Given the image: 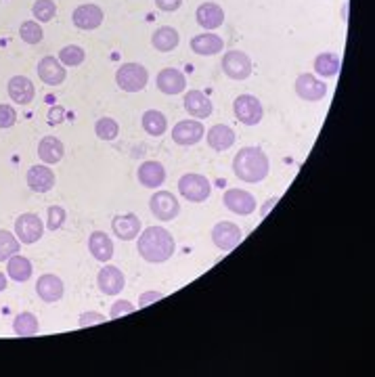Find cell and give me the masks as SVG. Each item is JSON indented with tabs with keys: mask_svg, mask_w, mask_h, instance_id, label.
I'll return each mask as SVG.
<instances>
[{
	"mask_svg": "<svg viewBox=\"0 0 375 377\" xmlns=\"http://www.w3.org/2000/svg\"><path fill=\"white\" fill-rule=\"evenodd\" d=\"M63 281L57 277V275H42L38 281H36V294L40 296V300L52 304V302H59L63 298Z\"/></svg>",
	"mask_w": 375,
	"mask_h": 377,
	"instance_id": "obj_19",
	"label": "cell"
},
{
	"mask_svg": "<svg viewBox=\"0 0 375 377\" xmlns=\"http://www.w3.org/2000/svg\"><path fill=\"white\" fill-rule=\"evenodd\" d=\"M97 285L105 296H118L126 287V277L118 266L107 264L105 269L99 271L97 275Z\"/></svg>",
	"mask_w": 375,
	"mask_h": 377,
	"instance_id": "obj_13",
	"label": "cell"
},
{
	"mask_svg": "<svg viewBox=\"0 0 375 377\" xmlns=\"http://www.w3.org/2000/svg\"><path fill=\"white\" fill-rule=\"evenodd\" d=\"M103 321H107L101 313H82L80 315V321H78V327H90V325H101Z\"/></svg>",
	"mask_w": 375,
	"mask_h": 377,
	"instance_id": "obj_41",
	"label": "cell"
},
{
	"mask_svg": "<svg viewBox=\"0 0 375 377\" xmlns=\"http://www.w3.org/2000/svg\"><path fill=\"white\" fill-rule=\"evenodd\" d=\"M178 31L174 29V27H168V25H164V27H157L155 29V34H153V38H151V44L157 48V50H162V52H170V50H174L176 46H178Z\"/></svg>",
	"mask_w": 375,
	"mask_h": 377,
	"instance_id": "obj_29",
	"label": "cell"
},
{
	"mask_svg": "<svg viewBox=\"0 0 375 377\" xmlns=\"http://www.w3.org/2000/svg\"><path fill=\"white\" fill-rule=\"evenodd\" d=\"M15 254H19V239L8 231H0V262H6Z\"/></svg>",
	"mask_w": 375,
	"mask_h": 377,
	"instance_id": "obj_35",
	"label": "cell"
},
{
	"mask_svg": "<svg viewBox=\"0 0 375 377\" xmlns=\"http://www.w3.org/2000/svg\"><path fill=\"white\" fill-rule=\"evenodd\" d=\"M38 329H40V323H38L36 315H31V313H19L13 321V332L21 338L36 336Z\"/></svg>",
	"mask_w": 375,
	"mask_h": 377,
	"instance_id": "obj_32",
	"label": "cell"
},
{
	"mask_svg": "<svg viewBox=\"0 0 375 377\" xmlns=\"http://www.w3.org/2000/svg\"><path fill=\"white\" fill-rule=\"evenodd\" d=\"M277 201H279V197H271V199H269V201H267V204H264V206L260 208V216L264 218V216H267V214H269V212L273 210V206H275Z\"/></svg>",
	"mask_w": 375,
	"mask_h": 377,
	"instance_id": "obj_45",
	"label": "cell"
},
{
	"mask_svg": "<svg viewBox=\"0 0 375 377\" xmlns=\"http://www.w3.org/2000/svg\"><path fill=\"white\" fill-rule=\"evenodd\" d=\"M233 172L243 183H262L271 172L269 155L260 147H243L233 159Z\"/></svg>",
	"mask_w": 375,
	"mask_h": 377,
	"instance_id": "obj_2",
	"label": "cell"
},
{
	"mask_svg": "<svg viewBox=\"0 0 375 377\" xmlns=\"http://www.w3.org/2000/svg\"><path fill=\"white\" fill-rule=\"evenodd\" d=\"M19 36H21V40L27 42V44H38V42H42L44 31H42V27H40L34 19H29V21H23V23H21Z\"/></svg>",
	"mask_w": 375,
	"mask_h": 377,
	"instance_id": "obj_36",
	"label": "cell"
},
{
	"mask_svg": "<svg viewBox=\"0 0 375 377\" xmlns=\"http://www.w3.org/2000/svg\"><path fill=\"white\" fill-rule=\"evenodd\" d=\"M233 111H235V118L246 124V126H256L262 122V115H264V109H262V103L252 97V94H239L233 103Z\"/></svg>",
	"mask_w": 375,
	"mask_h": 377,
	"instance_id": "obj_5",
	"label": "cell"
},
{
	"mask_svg": "<svg viewBox=\"0 0 375 377\" xmlns=\"http://www.w3.org/2000/svg\"><path fill=\"white\" fill-rule=\"evenodd\" d=\"M197 23L206 29H216L225 23V10L216 2H204L195 10Z\"/></svg>",
	"mask_w": 375,
	"mask_h": 377,
	"instance_id": "obj_22",
	"label": "cell"
},
{
	"mask_svg": "<svg viewBox=\"0 0 375 377\" xmlns=\"http://www.w3.org/2000/svg\"><path fill=\"white\" fill-rule=\"evenodd\" d=\"M15 122H17V111H15V107L2 103V105H0V128H13Z\"/></svg>",
	"mask_w": 375,
	"mask_h": 377,
	"instance_id": "obj_39",
	"label": "cell"
},
{
	"mask_svg": "<svg viewBox=\"0 0 375 377\" xmlns=\"http://www.w3.org/2000/svg\"><path fill=\"white\" fill-rule=\"evenodd\" d=\"M31 13H34L36 21L46 23V21H50L57 15V4H55V0H36Z\"/></svg>",
	"mask_w": 375,
	"mask_h": 377,
	"instance_id": "obj_37",
	"label": "cell"
},
{
	"mask_svg": "<svg viewBox=\"0 0 375 377\" xmlns=\"http://www.w3.org/2000/svg\"><path fill=\"white\" fill-rule=\"evenodd\" d=\"M63 155H65V147H63V143L57 138V136H44L42 141H40V145H38V157L44 162V164H57V162H61L63 159Z\"/></svg>",
	"mask_w": 375,
	"mask_h": 377,
	"instance_id": "obj_27",
	"label": "cell"
},
{
	"mask_svg": "<svg viewBox=\"0 0 375 377\" xmlns=\"http://www.w3.org/2000/svg\"><path fill=\"white\" fill-rule=\"evenodd\" d=\"M27 185L36 193H48L55 187V172L48 166H31L27 170Z\"/></svg>",
	"mask_w": 375,
	"mask_h": 377,
	"instance_id": "obj_21",
	"label": "cell"
},
{
	"mask_svg": "<svg viewBox=\"0 0 375 377\" xmlns=\"http://www.w3.org/2000/svg\"><path fill=\"white\" fill-rule=\"evenodd\" d=\"M42 233H44V225H42V220H40L36 214H31V212L21 214V216L17 218V222H15V235H17V239H19L21 243L31 246V243L40 241Z\"/></svg>",
	"mask_w": 375,
	"mask_h": 377,
	"instance_id": "obj_10",
	"label": "cell"
},
{
	"mask_svg": "<svg viewBox=\"0 0 375 377\" xmlns=\"http://www.w3.org/2000/svg\"><path fill=\"white\" fill-rule=\"evenodd\" d=\"M38 78L48 86H59L65 80V67L55 57H42L38 63Z\"/></svg>",
	"mask_w": 375,
	"mask_h": 377,
	"instance_id": "obj_16",
	"label": "cell"
},
{
	"mask_svg": "<svg viewBox=\"0 0 375 377\" xmlns=\"http://www.w3.org/2000/svg\"><path fill=\"white\" fill-rule=\"evenodd\" d=\"M115 82L124 92H141L149 82V73L141 63H124L115 71Z\"/></svg>",
	"mask_w": 375,
	"mask_h": 377,
	"instance_id": "obj_3",
	"label": "cell"
},
{
	"mask_svg": "<svg viewBox=\"0 0 375 377\" xmlns=\"http://www.w3.org/2000/svg\"><path fill=\"white\" fill-rule=\"evenodd\" d=\"M178 191L181 195L187 199V201H193V204H201L210 197V191H212V185L206 176L201 174H185L181 180H178Z\"/></svg>",
	"mask_w": 375,
	"mask_h": 377,
	"instance_id": "obj_4",
	"label": "cell"
},
{
	"mask_svg": "<svg viewBox=\"0 0 375 377\" xmlns=\"http://www.w3.org/2000/svg\"><path fill=\"white\" fill-rule=\"evenodd\" d=\"M181 4H183V0H155V6H157L160 10H166V13L178 10Z\"/></svg>",
	"mask_w": 375,
	"mask_h": 377,
	"instance_id": "obj_43",
	"label": "cell"
},
{
	"mask_svg": "<svg viewBox=\"0 0 375 377\" xmlns=\"http://www.w3.org/2000/svg\"><path fill=\"white\" fill-rule=\"evenodd\" d=\"M136 176H139V183H141L143 187H147V189H157V187H162L164 180H166V168H164L160 162H145V164H141Z\"/></svg>",
	"mask_w": 375,
	"mask_h": 377,
	"instance_id": "obj_23",
	"label": "cell"
},
{
	"mask_svg": "<svg viewBox=\"0 0 375 377\" xmlns=\"http://www.w3.org/2000/svg\"><path fill=\"white\" fill-rule=\"evenodd\" d=\"M4 290H6V275L0 273V292H4Z\"/></svg>",
	"mask_w": 375,
	"mask_h": 377,
	"instance_id": "obj_46",
	"label": "cell"
},
{
	"mask_svg": "<svg viewBox=\"0 0 375 377\" xmlns=\"http://www.w3.org/2000/svg\"><path fill=\"white\" fill-rule=\"evenodd\" d=\"M206 138H208V145L214 151H227V149H231L235 145L237 136H235L233 128H229L227 124H216L206 132Z\"/></svg>",
	"mask_w": 375,
	"mask_h": 377,
	"instance_id": "obj_24",
	"label": "cell"
},
{
	"mask_svg": "<svg viewBox=\"0 0 375 377\" xmlns=\"http://www.w3.org/2000/svg\"><path fill=\"white\" fill-rule=\"evenodd\" d=\"M296 94L302 99V101H311V103H317V101H323L325 94H327V84L323 80H319L315 73H302L298 76L296 80Z\"/></svg>",
	"mask_w": 375,
	"mask_h": 377,
	"instance_id": "obj_9",
	"label": "cell"
},
{
	"mask_svg": "<svg viewBox=\"0 0 375 377\" xmlns=\"http://www.w3.org/2000/svg\"><path fill=\"white\" fill-rule=\"evenodd\" d=\"M94 134L101 138V141H113L118 138L120 134V126L113 118H101L97 124H94Z\"/></svg>",
	"mask_w": 375,
	"mask_h": 377,
	"instance_id": "obj_34",
	"label": "cell"
},
{
	"mask_svg": "<svg viewBox=\"0 0 375 377\" xmlns=\"http://www.w3.org/2000/svg\"><path fill=\"white\" fill-rule=\"evenodd\" d=\"M183 105H185V109H187L193 118H197V120L210 118V115H212V109H214V107H212V101H210L201 90H187Z\"/></svg>",
	"mask_w": 375,
	"mask_h": 377,
	"instance_id": "obj_18",
	"label": "cell"
},
{
	"mask_svg": "<svg viewBox=\"0 0 375 377\" xmlns=\"http://www.w3.org/2000/svg\"><path fill=\"white\" fill-rule=\"evenodd\" d=\"M65 218H67L65 208H61V206H50V208H48V220H46L48 231L61 229V227L65 225Z\"/></svg>",
	"mask_w": 375,
	"mask_h": 377,
	"instance_id": "obj_38",
	"label": "cell"
},
{
	"mask_svg": "<svg viewBox=\"0 0 375 377\" xmlns=\"http://www.w3.org/2000/svg\"><path fill=\"white\" fill-rule=\"evenodd\" d=\"M8 97L10 101H15L17 105H27L34 101L36 97V88L34 82L25 76H13L8 80Z\"/></svg>",
	"mask_w": 375,
	"mask_h": 377,
	"instance_id": "obj_17",
	"label": "cell"
},
{
	"mask_svg": "<svg viewBox=\"0 0 375 377\" xmlns=\"http://www.w3.org/2000/svg\"><path fill=\"white\" fill-rule=\"evenodd\" d=\"M220 67H222V71L231 80H246V78L252 76V69H254L252 59L243 50H229V52H225Z\"/></svg>",
	"mask_w": 375,
	"mask_h": 377,
	"instance_id": "obj_6",
	"label": "cell"
},
{
	"mask_svg": "<svg viewBox=\"0 0 375 377\" xmlns=\"http://www.w3.org/2000/svg\"><path fill=\"white\" fill-rule=\"evenodd\" d=\"M84 59H86V50L78 44H69V46H63L59 50V61L65 67H76V65L84 63Z\"/></svg>",
	"mask_w": 375,
	"mask_h": 377,
	"instance_id": "obj_33",
	"label": "cell"
},
{
	"mask_svg": "<svg viewBox=\"0 0 375 377\" xmlns=\"http://www.w3.org/2000/svg\"><path fill=\"white\" fill-rule=\"evenodd\" d=\"M105 15L101 10V6L97 4H80L73 13H71V21L78 29H97L103 23Z\"/></svg>",
	"mask_w": 375,
	"mask_h": 377,
	"instance_id": "obj_14",
	"label": "cell"
},
{
	"mask_svg": "<svg viewBox=\"0 0 375 377\" xmlns=\"http://www.w3.org/2000/svg\"><path fill=\"white\" fill-rule=\"evenodd\" d=\"M162 298H164L162 292H145V294H141V298H139V308H145V306H149V304H153V302H157V300H162Z\"/></svg>",
	"mask_w": 375,
	"mask_h": 377,
	"instance_id": "obj_42",
	"label": "cell"
},
{
	"mask_svg": "<svg viewBox=\"0 0 375 377\" xmlns=\"http://www.w3.org/2000/svg\"><path fill=\"white\" fill-rule=\"evenodd\" d=\"M88 250L92 254L94 260L99 262H109L113 258V241L109 235H105L103 231H97L90 235L88 239Z\"/></svg>",
	"mask_w": 375,
	"mask_h": 377,
	"instance_id": "obj_25",
	"label": "cell"
},
{
	"mask_svg": "<svg viewBox=\"0 0 375 377\" xmlns=\"http://www.w3.org/2000/svg\"><path fill=\"white\" fill-rule=\"evenodd\" d=\"M206 134V128L201 124V120H183L172 128V138L176 145L183 147H191L197 145Z\"/></svg>",
	"mask_w": 375,
	"mask_h": 377,
	"instance_id": "obj_11",
	"label": "cell"
},
{
	"mask_svg": "<svg viewBox=\"0 0 375 377\" xmlns=\"http://www.w3.org/2000/svg\"><path fill=\"white\" fill-rule=\"evenodd\" d=\"M227 210H231L233 214L239 216H250L256 210V197L243 189H229L222 197Z\"/></svg>",
	"mask_w": 375,
	"mask_h": 377,
	"instance_id": "obj_12",
	"label": "cell"
},
{
	"mask_svg": "<svg viewBox=\"0 0 375 377\" xmlns=\"http://www.w3.org/2000/svg\"><path fill=\"white\" fill-rule=\"evenodd\" d=\"M65 120V109L63 107H52L50 111H48V124L50 126H57V124H61Z\"/></svg>",
	"mask_w": 375,
	"mask_h": 377,
	"instance_id": "obj_44",
	"label": "cell"
},
{
	"mask_svg": "<svg viewBox=\"0 0 375 377\" xmlns=\"http://www.w3.org/2000/svg\"><path fill=\"white\" fill-rule=\"evenodd\" d=\"M130 313H134V304L128 300H118L109 311V319H122L124 315H130Z\"/></svg>",
	"mask_w": 375,
	"mask_h": 377,
	"instance_id": "obj_40",
	"label": "cell"
},
{
	"mask_svg": "<svg viewBox=\"0 0 375 377\" xmlns=\"http://www.w3.org/2000/svg\"><path fill=\"white\" fill-rule=\"evenodd\" d=\"M315 71L323 78L338 76L340 71V57L336 52H321L315 59Z\"/></svg>",
	"mask_w": 375,
	"mask_h": 377,
	"instance_id": "obj_31",
	"label": "cell"
},
{
	"mask_svg": "<svg viewBox=\"0 0 375 377\" xmlns=\"http://www.w3.org/2000/svg\"><path fill=\"white\" fill-rule=\"evenodd\" d=\"M225 48V40L216 34H199L195 38H191V50L204 57H212L218 55Z\"/></svg>",
	"mask_w": 375,
	"mask_h": 377,
	"instance_id": "obj_26",
	"label": "cell"
},
{
	"mask_svg": "<svg viewBox=\"0 0 375 377\" xmlns=\"http://www.w3.org/2000/svg\"><path fill=\"white\" fill-rule=\"evenodd\" d=\"M111 229L113 235L122 241H132L134 237H139L141 233V218L136 214H124V216H115L111 220Z\"/></svg>",
	"mask_w": 375,
	"mask_h": 377,
	"instance_id": "obj_20",
	"label": "cell"
},
{
	"mask_svg": "<svg viewBox=\"0 0 375 377\" xmlns=\"http://www.w3.org/2000/svg\"><path fill=\"white\" fill-rule=\"evenodd\" d=\"M136 248L143 260L151 264H162L172 258L176 250V241L164 227H149L143 233H139Z\"/></svg>",
	"mask_w": 375,
	"mask_h": 377,
	"instance_id": "obj_1",
	"label": "cell"
},
{
	"mask_svg": "<svg viewBox=\"0 0 375 377\" xmlns=\"http://www.w3.org/2000/svg\"><path fill=\"white\" fill-rule=\"evenodd\" d=\"M168 128V120L162 111L157 109H149L143 113V130L151 136H162Z\"/></svg>",
	"mask_w": 375,
	"mask_h": 377,
	"instance_id": "obj_30",
	"label": "cell"
},
{
	"mask_svg": "<svg viewBox=\"0 0 375 377\" xmlns=\"http://www.w3.org/2000/svg\"><path fill=\"white\" fill-rule=\"evenodd\" d=\"M6 273H8V277L15 279L17 283H25V281L31 277V262H29V258L19 256V254L10 256V258L6 260Z\"/></svg>",
	"mask_w": 375,
	"mask_h": 377,
	"instance_id": "obj_28",
	"label": "cell"
},
{
	"mask_svg": "<svg viewBox=\"0 0 375 377\" xmlns=\"http://www.w3.org/2000/svg\"><path fill=\"white\" fill-rule=\"evenodd\" d=\"M155 84L157 88L164 92V94H181L185 92V86H187V78L183 71L174 69V67H166L157 73L155 78Z\"/></svg>",
	"mask_w": 375,
	"mask_h": 377,
	"instance_id": "obj_15",
	"label": "cell"
},
{
	"mask_svg": "<svg viewBox=\"0 0 375 377\" xmlns=\"http://www.w3.org/2000/svg\"><path fill=\"white\" fill-rule=\"evenodd\" d=\"M149 210H151V214H153L157 220L170 222V220H174V218L178 216L181 204L176 201V197H174L172 193H168V191H157V193H153V197H151V201H149Z\"/></svg>",
	"mask_w": 375,
	"mask_h": 377,
	"instance_id": "obj_7",
	"label": "cell"
},
{
	"mask_svg": "<svg viewBox=\"0 0 375 377\" xmlns=\"http://www.w3.org/2000/svg\"><path fill=\"white\" fill-rule=\"evenodd\" d=\"M243 239V233L241 229L235 225V222H229V220H222L218 222L214 229H212V241L218 250L222 252H231L235 250Z\"/></svg>",
	"mask_w": 375,
	"mask_h": 377,
	"instance_id": "obj_8",
	"label": "cell"
}]
</instances>
